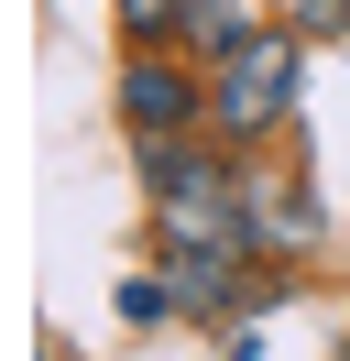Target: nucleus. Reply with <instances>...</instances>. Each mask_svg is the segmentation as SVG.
Instances as JSON below:
<instances>
[{
  "instance_id": "5",
  "label": "nucleus",
  "mask_w": 350,
  "mask_h": 361,
  "mask_svg": "<svg viewBox=\"0 0 350 361\" xmlns=\"http://www.w3.org/2000/svg\"><path fill=\"white\" fill-rule=\"evenodd\" d=\"M109 11H121L131 44H175V23H186V0H109Z\"/></svg>"
},
{
  "instance_id": "1",
  "label": "nucleus",
  "mask_w": 350,
  "mask_h": 361,
  "mask_svg": "<svg viewBox=\"0 0 350 361\" xmlns=\"http://www.w3.org/2000/svg\"><path fill=\"white\" fill-rule=\"evenodd\" d=\"M296 77H306L296 33H252L241 55L208 66V132L219 142H274L284 121H296Z\"/></svg>"
},
{
  "instance_id": "6",
  "label": "nucleus",
  "mask_w": 350,
  "mask_h": 361,
  "mask_svg": "<svg viewBox=\"0 0 350 361\" xmlns=\"http://www.w3.org/2000/svg\"><path fill=\"white\" fill-rule=\"evenodd\" d=\"M296 33H350V0H306V11H296Z\"/></svg>"
},
{
  "instance_id": "2",
  "label": "nucleus",
  "mask_w": 350,
  "mask_h": 361,
  "mask_svg": "<svg viewBox=\"0 0 350 361\" xmlns=\"http://www.w3.org/2000/svg\"><path fill=\"white\" fill-rule=\"evenodd\" d=\"M131 176H143L153 219H219V208H241L230 154H197V132H131Z\"/></svg>"
},
{
  "instance_id": "3",
  "label": "nucleus",
  "mask_w": 350,
  "mask_h": 361,
  "mask_svg": "<svg viewBox=\"0 0 350 361\" xmlns=\"http://www.w3.org/2000/svg\"><path fill=\"white\" fill-rule=\"evenodd\" d=\"M121 121L131 132H197L208 121V66L186 44H143L121 66Z\"/></svg>"
},
{
  "instance_id": "4",
  "label": "nucleus",
  "mask_w": 350,
  "mask_h": 361,
  "mask_svg": "<svg viewBox=\"0 0 350 361\" xmlns=\"http://www.w3.org/2000/svg\"><path fill=\"white\" fill-rule=\"evenodd\" d=\"M252 33H262V11H252V0H186V23H175V44H186L197 66H219V55H241Z\"/></svg>"
}]
</instances>
